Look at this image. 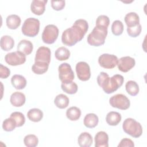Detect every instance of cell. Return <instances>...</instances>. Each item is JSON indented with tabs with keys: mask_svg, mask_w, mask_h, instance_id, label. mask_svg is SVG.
Returning <instances> with one entry per match:
<instances>
[{
	"mask_svg": "<svg viewBox=\"0 0 147 147\" xmlns=\"http://www.w3.org/2000/svg\"><path fill=\"white\" fill-rule=\"evenodd\" d=\"M27 117L28 119L33 122H37L40 121L43 117L42 111L37 108L30 109L27 113Z\"/></svg>",
	"mask_w": 147,
	"mask_h": 147,
	"instance_id": "obj_25",
	"label": "cell"
},
{
	"mask_svg": "<svg viewBox=\"0 0 147 147\" xmlns=\"http://www.w3.org/2000/svg\"><path fill=\"white\" fill-rule=\"evenodd\" d=\"M47 0H33L30 5V10L32 12L37 16L42 15L45 10V5Z\"/></svg>",
	"mask_w": 147,
	"mask_h": 147,
	"instance_id": "obj_14",
	"label": "cell"
},
{
	"mask_svg": "<svg viewBox=\"0 0 147 147\" xmlns=\"http://www.w3.org/2000/svg\"><path fill=\"white\" fill-rule=\"evenodd\" d=\"M122 129L126 134L134 138H138L142 134V127L140 123L131 118H126L123 121Z\"/></svg>",
	"mask_w": 147,
	"mask_h": 147,
	"instance_id": "obj_4",
	"label": "cell"
},
{
	"mask_svg": "<svg viewBox=\"0 0 147 147\" xmlns=\"http://www.w3.org/2000/svg\"><path fill=\"white\" fill-rule=\"evenodd\" d=\"M111 31L114 35L120 36L123 32V23L119 20L114 21L111 25Z\"/></svg>",
	"mask_w": 147,
	"mask_h": 147,
	"instance_id": "obj_34",
	"label": "cell"
},
{
	"mask_svg": "<svg viewBox=\"0 0 147 147\" xmlns=\"http://www.w3.org/2000/svg\"><path fill=\"white\" fill-rule=\"evenodd\" d=\"M69 103V98L67 97V95L63 94H60L57 95L54 99V103L55 106L61 109L66 108L68 106Z\"/></svg>",
	"mask_w": 147,
	"mask_h": 147,
	"instance_id": "obj_26",
	"label": "cell"
},
{
	"mask_svg": "<svg viewBox=\"0 0 147 147\" xmlns=\"http://www.w3.org/2000/svg\"><path fill=\"white\" fill-rule=\"evenodd\" d=\"M142 27L140 24L133 27H127V32L129 36L131 37H136L139 36L141 32Z\"/></svg>",
	"mask_w": 147,
	"mask_h": 147,
	"instance_id": "obj_36",
	"label": "cell"
},
{
	"mask_svg": "<svg viewBox=\"0 0 147 147\" xmlns=\"http://www.w3.org/2000/svg\"><path fill=\"white\" fill-rule=\"evenodd\" d=\"M51 2L52 7L56 11L61 10L65 7V1H63V0H61V1L52 0L51 1Z\"/></svg>",
	"mask_w": 147,
	"mask_h": 147,
	"instance_id": "obj_38",
	"label": "cell"
},
{
	"mask_svg": "<svg viewBox=\"0 0 147 147\" xmlns=\"http://www.w3.org/2000/svg\"><path fill=\"white\" fill-rule=\"evenodd\" d=\"M109 103L113 107L123 110L129 109L130 105L129 99L122 94H118L111 96L109 99Z\"/></svg>",
	"mask_w": 147,
	"mask_h": 147,
	"instance_id": "obj_7",
	"label": "cell"
},
{
	"mask_svg": "<svg viewBox=\"0 0 147 147\" xmlns=\"http://www.w3.org/2000/svg\"><path fill=\"white\" fill-rule=\"evenodd\" d=\"M88 29V24L86 20L79 19L75 21L73 25L65 29L61 36L63 44L72 47L80 41Z\"/></svg>",
	"mask_w": 147,
	"mask_h": 147,
	"instance_id": "obj_1",
	"label": "cell"
},
{
	"mask_svg": "<svg viewBox=\"0 0 147 147\" xmlns=\"http://www.w3.org/2000/svg\"><path fill=\"white\" fill-rule=\"evenodd\" d=\"M66 116L71 121H77L81 116V110L77 107H71L67 110Z\"/></svg>",
	"mask_w": 147,
	"mask_h": 147,
	"instance_id": "obj_29",
	"label": "cell"
},
{
	"mask_svg": "<svg viewBox=\"0 0 147 147\" xmlns=\"http://www.w3.org/2000/svg\"><path fill=\"white\" fill-rule=\"evenodd\" d=\"M26 56L18 51L8 53L5 56V61L11 66L23 64L26 61Z\"/></svg>",
	"mask_w": 147,
	"mask_h": 147,
	"instance_id": "obj_9",
	"label": "cell"
},
{
	"mask_svg": "<svg viewBox=\"0 0 147 147\" xmlns=\"http://www.w3.org/2000/svg\"><path fill=\"white\" fill-rule=\"evenodd\" d=\"M51 52L50 49L47 47H40L36 53L34 61L44 62L49 64L51 61Z\"/></svg>",
	"mask_w": 147,
	"mask_h": 147,
	"instance_id": "obj_13",
	"label": "cell"
},
{
	"mask_svg": "<svg viewBox=\"0 0 147 147\" xmlns=\"http://www.w3.org/2000/svg\"><path fill=\"white\" fill-rule=\"evenodd\" d=\"M33 49V45L31 41L27 40H21L17 45V51L25 56L30 55Z\"/></svg>",
	"mask_w": 147,
	"mask_h": 147,
	"instance_id": "obj_17",
	"label": "cell"
},
{
	"mask_svg": "<svg viewBox=\"0 0 147 147\" xmlns=\"http://www.w3.org/2000/svg\"><path fill=\"white\" fill-rule=\"evenodd\" d=\"M58 28L53 24L47 25L42 33V40L47 44H53L57 40L59 36Z\"/></svg>",
	"mask_w": 147,
	"mask_h": 147,
	"instance_id": "obj_6",
	"label": "cell"
},
{
	"mask_svg": "<svg viewBox=\"0 0 147 147\" xmlns=\"http://www.w3.org/2000/svg\"><path fill=\"white\" fill-rule=\"evenodd\" d=\"M76 72L78 78L82 81H87L91 77L90 67L84 61H80L76 65Z\"/></svg>",
	"mask_w": 147,
	"mask_h": 147,
	"instance_id": "obj_11",
	"label": "cell"
},
{
	"mask_svg": "<svg viewBox=\"0 0 147 147\" xmlns=\"http://www.w3.org/2000/svg\"><path fill=\"white\" fill-rule=\"evenodd\" d=\"M124 82L123 76L115 74L110 78L109 75L104 72H101L97 77V83L102 88L104 92L110 94L117 91L121 87Z\"/></svg>",
	"mask_w": 147,
	"mask_h": 147,
	"instance_id": "obj_2",
	"label": "cell"
},
{
	"mask_svg": "<svg viewBox=\"0 0 147 147\" xmlns=\"http://www.w3.org/2000/svg\"><path fill=\"white\" fill-rule=\"evenodd\" d=\"M118 59L114 55L103 53L98 58V63L100 67L106 69H112L118 64Z\"/></svg>",
	"mask_w": 147,
	"mask_h": 147,
	"instance_id": "obj_10",
	"label": "cell"
},
{
	"mask_svg": "<svg viewBox=\"0 0 147 147\" xmlns=\"http://www.w3.org/2000/svg\"><path fill=\"white\" fill-rule=\"evenodd\" d=\"M110 24L109 18L105 15L99 16L96 20V26L108 28Z\"/></svg>",
	"mask_w": 147,
	"mask_h": 147,
	"instance_id": "obj_37",
	"label": "cell"
},
{
	"mask_svg": "<svg viewBox=\"0 0 147 147\" xmlns=\"http://www.w3.org/2000/svg\"><path fill=\"white\" fill-rule=\"evenodd\" d=\"M95 147H108L109 136L103 131L98 132L94 138Z\"/></svg>",
	"mask_w": 147,
	"mask_h": 147,
	"instance_id": "obj_15",
	"label": "cell"
},
{
	"mask_svg": "<svg viewBox=\"0 0 147 147\" xmlns=\"http://www.w3.org/2000/svg\"><path fill=\"white\" fill-rule=\"evenodd\" d=\"M25 101V95L21 92H14L10 96V102L14 107H21L23 106Z\"/></svg>",
	"mask_w": 147,
	"mask_h": 147,
	"instance_id": "obj_16",
	"label": "cell"
},
{
	"mask_svg": "<svg viewBox=\"0 0 147 147\" xmlns=\"http://www.w3.org/2000/svg\"><path fill=\"white\" fill-rule=\"evenodd\" d=\"M10 75V69L4 66L3 64H0V77L1 79H6Z\"/></svg>",
	"mask_w": 147,
	"mask_h": 147,
	"instance_id": "obj_39",
	"label": "cell"
},
{
	"mask_svg": "<svg viewBox=\"0 0 147 147\" xmlns=\"http://www.w3.org/2000/svg\"><path fill=\"white\" fill-rule=\"evenodd\" d=\"M59 78L62 83L72 82L75 78L74 73L71 65L67 63L61 64L58 68Z\"/></svg>",
	"mask_w": 147,
	"mask_h": 147,
	"instance_id": "obj_8",
	"label": "cell"
},
{
	"mask_svg": "<svg viewBox=\"0 0 147 147\" xmlns=\"http://www.w3.org/2000/svg\"><path fill=\"white\" fill-rule=\"evenodd\" d=\"M14 45V39L10 36H3L0 40V46L2 50L9 51L11 50Z\"/></svg>",
	"mask_w": 147,
	"mask_h": 147,
	"instance_id": "obj_21",
	"label": "cell"
},
{
	"mask_svg": "<svg viewBox=\"0 0 147 147\" xmlns=\"http://www.w3.org/2000/svg\"><path fill=\"white\" fill-rule=\"evenodd\" d=\"M10 117L15 121L17 127H21L23 126L25 122V117L21 112L14 111L11 114Z\"/></svg>",
	"mask_w": 147,
	"mask_h": 147,
	"instance_id": "obj_32",
	"label": "cell"
},
{
	"mask_svg": "<svg viewBox=\"0 0 147 147\" xmlns=\"http://www.w3.org/2000/svg\"><path fill=\"white\" fill-rule=\"evenodd\" d=\"M61 88L63 91L68 94H74L78 91V85L73 82L62 83Z\"/></svg>",
	"mask_w": 147,
	"mask_h": 147,
	"instance_id": "obj_31",
	"label": "cell"
},
{
	"mask_svg": "<svg viewBox=\"0 0 147 147\" xmlns=\"http://www.w3.org/2000/svg\"><path fill=\"white\" fill-rule=\"evenodd\" d=\"M49 64L47 63L36 61L32 67V70L37 75H41L48 71Z\"/></svg>",
	"mask_w": 147,
	"mask_h": 147,
	"instance_id": "obj_27",
	"label": "cell"
},
{
	"mask_svg": "<svg viewBox=\"0 0 147 147\" xmlns=\"http://www.w3.org/2000/svg\"><path fill=\"white\" fill-rule=\"evenodd\" d=\"M12 86L17 90L24 89L26 86V80L21 75H14L11 78Z\"/></svg>",
	"mask_w": 147,
	"mask_h": 147,
	"instance_id": "obj_18",
	"label": "cell"
},
{
	"mask_svg": "<svg viewBox=\"0 0 147 147\" xmlns=\"http://www.w3.org/2000/svg\"><path fill=\"white\" fill-rule=\"evenodd\" d=\"M16 123L15 121L11 118H8L5 119L2 123V128L3 130L6 131H11L15 129Z\"/></svg>",
	"mask_w": 147,
	"mask_h": 147,
	"instance_id": "obj_35",
	"label": "cell"
},
{
	"mask_svg": "<svg viewBox=\"0 0 147 147\" xmlns=\"http://www.w3.org/2000/svg\"><path fill=\"white\" fill-rule=\"evenodd\" d=\"M136 64L134 58L130 56H124L118 59V68L123 72H127L133 68Z\"/></svg>",
	"mask_w": 147,
	"mask_h": 147,
	"instance_id": "obj_12",
	"label": "cell"
},
{
	"mask_svg": "<svg viewBox=\"0 0 147 147\" xmlns=\"http://www.w3.org/2000/svg\"><path fill=\"white\" fill-rule=\"evenodd\" d=\"M125 22L127 27H133L140 24L139 16L135 12H130L126 14Z\"/></svg>",
	"mask_w": 147,
	"mask_h": 147,
	"instance_id": "obj_24",
	"label": "cell"
},
{
	"mask_svg": "<svg viewBox=\"0 0 147 147\" xmlns=\"http://www.w3.org/2000/svg\"><path fill=\"white\" fill-rule=\"evenodd\" d=\"M70 54V51L64 47L58 48L55 52V57L59 61H64L68 59Z\"/></svg>",
	"mask_w": 147,
	"mask_h": 147,
	"instance_id": "obj_28",
	"label": "cell"
},
{
	"mask_svg": "<svg viewBox=\"0 0 147 147\" xmlns=\"http://www.w3.org/2000/svg\"><path fill=\"white\" fill-rule=\"evenodd\" d=\"M21 20L20 17L16 14H11L7 17L6 22L7 26L10 29H16L21 25Z\"/></svg>",
	"mask_w": 147,
	"mask_h": 147,
	"instance_id": "obj_20",
	"label": "cell"
},
{
	"mask_svg": "<svg viewBox=\"0 0 147 147\" xmlns=\"http://www.w3.org/2000/svg\"><path fill=\"white\" fill-rule=\"evenodd\" d=\"M123 146H129V147H134V144L133 141L129 138H123L120 141L119 144L118 145V147H123Z\"/></svg>",
	"mask_w": 147,
	"mask_h": 147,
	"instance_id": "obj_40",
	"label": "cell"
},
{
	"mask_svg": "<svg viewBox=\"0 0 147 147\" xmlns=\"http://www.w3.org/2000/svg\"><path fill=\"white\" fill-rule=\"evenodd\" d=\"M78 142L81 147H90L92 144V137L87 132L82 133L78 137Z\"/></svg>",
	"mask_w": 147,
	"mask_h": 147,
	"instance_id": "obj_19",
	"label": "cell"
},
{
	"mask_svg": "<svg viewBox=\"0 0 147 147\" xmlns=\"http://www.w3.org/2000/svg\"><path fill=\"white\" fill-rule=\"evenodd\" d=\"M24 142L28 147H35L38 144V139L34 134H28L24 137Z\"/></svg>",
	"mask_w": 147,
	"mask_h": 147,
	"instance_id": "obj_33",
	"label": "cell"
},
{
	"mask_svg": "<svg viewBox=\"0 0 147 147\" xmlns=\"http://www.w3.org/2000/svg\"><path fill=\"white\" fill-rule=\"evenodd\" d=\"M40 21L35 18L30 17L24 21L21 30L24 35L33 37L37 36L40 30Z\"/></svg>",
	"mask_w": 147,
	"mask_h": 147,
	"instance_id": "obj_5",
	"label": "cell"
},
{
	"mask_svg": "<svg viewBox=\"0 0 147 147\" xmlns=\"http://www.w3.org/2000/svg\"><path fill=\"white\" fill-rule=\"evenodd\" d=\"M121 115L116 111H110L106 117V122L110 126H117L121 121Z\"/></svg>",
	"mask_w": 147,
	"mask_h": 147,
	"instance_id": "obj_23",
	"label": "cell"
},
{
	"mask_svg": "<svg viewBox=\"0 0 147 147\" xmlns=\"http://www.w3.org/2000/svg\"><path fill=\"white\" fill-rule=\"evenodd\" d=\"M99 122L98 117L94 113H89L84 118L83 123L88 128H94L97 126Z\"/></svg>",
	"mask_w": 147,
	"mask_h": 147,
	"instance_id": "obj_22",
	"label": "cell"
},
{
	"mask_svg": "<svg viewBox=\"0 0 147 147\" xmlns=\"http://www.w3.org/2000/svg\"><path fill=\"white\" fill-rule=\"evenodd\" d=\"M107 32V28L95 26L87 36V41L88 44L94 47H99L103 45Z\"/></svg>",
	"mask_w": 147,
	"mask_h": 147,
	"instance_id": "obj_3",
	"label": "cell"
},
{
	"mask_svg": "<svg viewBox=\"0 0 147 147\" xmlns=\"http://www.w3.org/2000/svg\"><path fill=\"white\" fill-rule=\"evenodd\" d=\"M126 92L131 96H136L139 92V86L137 82L133 80H129L125 84Z\"/></svg>",
	"mask_w": 147,
	"mask_h": 147,
	"instance_id": "obj_30",
	"label": "cell"
}]
</instances>
